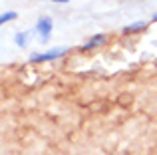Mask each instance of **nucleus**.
Wrapping results in <instances>:
<instances>
[{
    "instance_id": "6e6552de",
    "label": "nucleus",
    "mask_w": 157,
    "mask_h": 155,
    "mask_svg": "<svg viewBox=\"0 0 157 155\" xmlns=\"http://www.w3.org/2000/svg\"><path fill=\"white\" fill-rule=\"evenodd\" d=\"M153 20H157V14H155V16H153Z\"/></svg>"
},
{
    "instance_id": "20e7f679",
    "label": "nucleus",
    "mask_w": 157,
    "mask_h": 155,
    "mask_svg": "<svg viewBox=\"0 0 157 155\" xmlns=\"http://www.w3.org/2000/svg\"><path fill=\"white\" fill-rule=\"evenodd\" d=\"M145 28V22H135L131 26H125L123 28V34H129V32H137V30H143Z\"/></svg>"
},
{
    "instance_id": "f257e3e1",
    "label": "nucleus",
    "mask_w": 157,
    "mask_h": 155,
    "mask_svg": "<svg viewBox=\"0 0 157 155\" xmlns=\"http://www.w3.org/2000/svg\"><path fill=\"white\" fill-rule=\"evenodd\" d=\"M66 48H54V50L50 52H44V54H34L30 58V62L32 64H38V62H50V60H56V58H60V56H64L66 54Z\"/></svg>"
},
{
    "instance_id": "423d86ee",
    "label": "nucleus",
    "mask_w": 157,
    "mask_h": 155,
    "mask_svg": "<svg viewBox=\"0 0 157 155\" xmlns=\"http://www.w3.org/2000/svg\"><path fill=\"white\" fill-rule=\"evenodd\" d=\"M16 18V12H4V14H0V24L4 22H10V20Z\"/></svg>"
},
{
    "instance_id": "7ed1b4c3",
    "label": "nucleus",
    "mask_w": 157,
    "mask_h": 155,
    "mask_svg": "<svg viewBox=\"0 0 157 155\" xmlns=\"http://www.w3.org/2000/svg\"><path fill=\"white\" fill-rule=\"evenodd\" d=\"M104 42H105V36L104 34H96V36H92L82 48H84V50H92V48H96V46H101Z\"/></svg>"
},
{
    "instance_id": "39448f33",
    "label": "nucleus",
    "mask_w": 157,
    "mask_h": 155,
    "mask_svg": "<svg viewBox=\"0 0 157 155\" xmlns=\"http://www.w3.org/2000/svg\"><path fill=\"white\" fill-rule=\"evenodd\" d=\"M26 38H28V32H18L16 34V44H18L20 48L26 46Z\"/></svg>"
},
{
    "instance_id": "f03ea898",
    "label": "nucleus",
    "mask_w": 157,
    "mask_h": 155,
    "mask_svg": "<svg viewBox=\"0 0 157 155\" xmlns=\"http://www.w3.org/2000/svg\"><path fill=\"white\" fill-rule=\"evenodd\" d=\"M36 32L42 36V42H48V40H50V34H52V20L48 18V16L40 18L38 24H36Z\"/></svg>"
},
{
    "instance_id": "0eeeda50",
    "label": "nucleus",
    "mask_w": 157,
    "mask_h": 155,
    "mask_svg": "<svg viewBox=\"0 0 157 155\" xmlns=\"http://www.w3.org/2000/svg\"><path fill=\"white\" fill-rule=\"evenodd\" d=\"M52 2H68V0H52Z\"/></svg>"
}]
</instances>
